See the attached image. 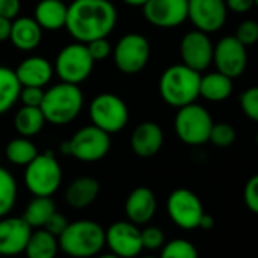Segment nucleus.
I'll list each match as a JSON object with an SVG mask.
<instances>
[{"mask_svg":"<svg viewBox=\"0 0 258 258\" xmlns=\"http://www.w3.org/2000/svg\"><path fill=\"white\" fill-rule=\"evenodd\" d=\"M112 58L120 72L136 75L148 66L151 58V44L142 34H126L112 47Z\"/></svg>","mask_w":258,"mask_h":258,"instance_id":"nucleus-10","label":"nucleus"},{"mask_svg":"<svg viewBox=\"0 0 258 258\" xmlns=\"http://www.w3.org/2000/svg\"><path fill=\"white\" fill-rule=\"evenodd\" d=\"M31 234L32 228L23 217H0V255L16 256L23 253Z\"/></svg>","mask_w":258,"mask_h":258,"instance_id":"nucleus-17","label":"nucleus"},{"mask_svg":"<svg viewBox=\"0 0 258 258\" xmlns=\"http://www.w3.org/2000/svg\"><path fill=\"white\" fill-rule=\"evenodd\" d=\"M37 155H38L37 146L28 137H22V136L13 139L5 148V157L14 166L26 167Z\"/></svg>","mask_w":258,"mask_h":258,"instance_id":"nucleus-29","label":"nucleus"},{"mask_svg":"<svg viewBox=\"0 0 258 258\" xmlns=\"http://www.w3.org/2000/svg\"><path fill=\"white\" fill-rule=\"evenodd\" d=\"M58 243L59 249L72 258H91L105 246V229L94 220L69 222Z\"/></svg>","mask_w":258,"mask_h":258,"instance_id":"nucleus-4","label":"nucleus"},{"mask_svg":"<svg viewBox=\"0 0 258 258\" xmlns=\"http://www.w3.org/2000/svg\"><path fill=\"white\" fill-rule=\"evenodd\" d=\"M253 2H255V7H258V0H253Z\"/></svg>","mask_w":258,"mask_h":258,"instance_id":"nucleus-46","label":"nucleus"},{"mask_svg":"<svg viewBox=\"0 0 258 258\" xmlns=\"http://www.w3.org/2000/svg\"><path fill=\"white\" fill-rule=\"evenodd\" d=\"M232 94V79L220 72L201 75L199 96L208 102H223Z\"/></svg>","mask_w":258,"mask_h":258,"instance_id":"nucleus-24","label":"nucleus"},{"mask_svg":"<svg viewBox=\"0 0 258 258\" xmlns=\"http://www.w3.org/2000/svg\"><path fill=\"white\" fill-rule=\"evenodd\" d=\"M124 211L129 219L136 225H145L152 220L157 211V198L154 191L148 187H137L129 193Z\"/></svg>","mask_w":258,"mask_h":258,"instance_id":"nucleus-19","label":"nucleus"},{"mask_svg":"<svg viewBox=\"0 0 258 258\" xmlns=\"http://www.w3.org/2000/svg\"><path fill=\"white\" fill-rule=\"evenodd\" d=\"M56 211V205L52 196H34V199L28 204L23 219L31 225V228H43L49 217Z\"/></svg>","mask_w":258,"mask_h":258,"instance_id":"nucleus-28","label":"nucleus"},{"mask_svg":"<svg viewBox=\"0 0 258 258\" xmlns=\"http://www.w3.org/2000/svg\"><path fill=\"white\" fill-rule=\"evenodd\" d=\"M105 244L120 258H136L143 250L142 229L133 222H115L105 231Z\"/></svg>","mask_w":258,"mask_h":258,"instance_id":"nucleus-13","label":"nucleus"},{"mask_svg":"<svg viewBox=\"0 0 258 258\" xmlns=\"http://www.w3.org/2000/svg\"><path fill=\"white\" fill-rule=\"evenodd\" d=\"M91 124L111 134L120 133L129 121V109L121 97L112 93L97 94L88 106Z\"/></svg>","mask_w":258,"mask_h":258,"instance_id":"nucleus-8","label":"nucleus"},{"mask_svg":"<svg viewBox=\"0 0 258 258\" xmlns=\"http://www.w3.org/2000/svg\"><path fill=\"white\" fill-rule=\"evenodd\" d=\"M164 143V133L160 124L154 121L140 123L131 134L129 146L131 151L142 158H149L157 155Z\"/></svg>","mask_w":258,"mask_h":258,"instance_id":"nucleus-18","label":"nucleus"},{"mask_svg":"<svg viewBox=\"0 0 258 258\" xmlns=\"http://www.w3.org/2000/svg\"><path fill=\"white\" fill-rule=\"evenodd\" d=\"M34 19L43 31H59L66 28L67 5L64 0H40L34 11Z\"/></svg>","mask_w":258,"mask_h":258,"instance_id":"nucleus-23","label":"nucleus"},{"mask_svg":"<svg viewBox=\"0 0 258 258\" xmlns=\"http://www.w3.org/2000/svg\"><path fill=\"white\" fill-rule=\"evenodd\" d=\"M111 149V136L94 124L84 126L73 137L61 145V152L81 163H96L108 155Z\"/></svg>","mask_w":258,"mask_h":258,"instance_id":"nucleus-5","label":"nucleus"},{"mask_svg":"<svg viewBox=\"0 0 258 258\" xmlns=\"http://www.w3.org/2000/svg\"><path fill=\"white\" fill-rule=\"evenodd\" d=\"M256 145H258V134H256Z\"/></svg>","mask_w":258,"mask_h":258,"instance_id":"nucleus-48","label":"nucleus"},{"mask_svg":"<svg viewBox=\"0 0 258 258\" xmlns=\"http://www.w3.org/2000/svg\"><path fill=\"white\" fill-rule=\"evenodd\" d=\"M87 49L93 61H103L112 53V46L108 41V38H97L90 43H87Z\"/></svg>","mask_w":258,"mask_h":258,"instance_id":"nucleus-36","label":"nucleus"},{"mask_svg":"<svg viewBox=\"0 0 258 258\" xmlns=\"http://www.w3.org/2000/svg\"><path fill=\"white\" fill-rule=\"evenodd\" d=\"M199 82L201 73L181 62L170 66L163 72L158 90L167 105L181 108L196 102L199 97Z\"/></svg>","mask_w":258,"mask_h":258,"instance_id":"nucleus-3","label":"nucleus"},{"mask_svg":"<svg viewBox=\"0 0 258 258\" xmlns=\"http://www.w3.org/2000/svg\"><path fill=\"white\" fill-rule=\"evenodd\" d=\"M58 250H59L58 237H55L53 234H50L43 228L35 232L32 231L25 253L28 258H55Z\"/></svg>","mask_w":258,"mask_h":258,"instance_id":"nucleus-26","label":"nucleus"},{"mask_svg":"<svg viewBox=\"0 0 258 258\" xmlns=\"http://www.w3.org/2000/svg\"><path fill=\"white\" fill-rule=\"evenodd\" d=\"M17 202V182L11 172L0 166V217L8 216Z\"/></svg>","mask_w":258,"mask_h":258,"instance_id":"nucleus-30","label":"nucleus"},{"mask_svg":"<svg viewBox=\"0 0 258 258\" xmlns=\"http://www.w3.org/2000/svg\"><path fill=\"white\" fill-rule=\"evenodd\" d=\"M142 258H155V256H142Z\"/></svg>","mask_w":258,"mask_h":258,"instance_id":"nucleus-47","label":"nucleus"},{"mask_svg":"<svg viewBox=\"0 0 258 258\" xmlns=\"http://www.w3.org/2000/svg\"><path fill=\"white\" fill-rule=\"evenodd\" d=\"M97 258H120V256H117V255H114V253H108V255H100V256H97Z\"/></svg>","mask_w":258,"mask_h":258,"instance_id":"nucleus-45","label":"nucleus"},{"mask_svg":"<svg viewBox=\"0 0 258 258\" xmlns=\"http://www.w3.org/2000/svg\"><path fill=\"white\" fill-rule=\"evenodd\" d=\"M142 8L145 19L161 29L178 28L188 19V0H148Z\"/></svg>","mask_w":258,"mask_h":258,"instance_id":"nucleus-14","label":"nucleus"},{"mask_svg":"<svg viewBox=\"0 0 258 258\" xmlns=\"http://www.w3.org/2000/svg\"><path fill=\"white\" fill-rule=\"evenodd\" d=\"M164 232L157 228V226H146L145 229H142V243H143V249H160L164 246Z\"/></svg>","mask_w":258,"mask_h":258,"instance_id":"nucleus-35","label":"nucleus"},{"mask_svg":"<svg viewBox=\"0 0 258 258\" xmlns=\"http://www.w3.org/2000/svg\"><path fill=\"white\" fill-rule=\"evenodd\" d=\"M62 182V169L55 154H38L25 172V184L34 196H53Z\"/></svg>","mask_w":258,"mask_h":258,"instance_id":"nucleus-6","label":"nucleus"},{"mask_svg":"<svg viewBox=\"0 0 258 258\" xmlns=\"http://www.w3.org/2000/svg\"><path fill=\"white\" fill-rule=\"evenodd\" d=\"M235 129L229 123H213L208 142L217 148H228L235 142Z\"/></svg>","mask_w":258,"mask_h":258,"instance_id":"nucleus-32","label":"nucleus"},{"mask_svg":"<svg viewBox=\"0 0 258 258\" xmlns=\"http://www.w3.org/2000/svg\"><path fill=\"white\" fill-rule=\"evenodd\" d=\"M160 258H198V249L184 238H176L163 246Z\"/></svg>","mask_w":258,"mask_h":258,"instance_id":"nucleus-31","label":"nucleus"},{"mask_svg":"<svg viewBox=\"0 0 258 258\" xmlns=\"http://www.w3.org/2000/svg\"><path fill=\"white\" fill-rule=\"evenodd\" d=\"M213 226H214V219H213V216H210V214L204 213V214H202V217H201V220H199L198 228L208 231V229H211Z\"/></svg>","mask_w":258,"mask_h":258,"instance_id":"nucleus-43","label":"nucleus"},{"mask_svg":"<svg viewBox=\"0 0 258 258\" xmlns=\"http://www.w3.org/2000/svg\"><path fill=\"white\" fill-rule=\"evenodd\" d=\"M11 25L13 20L5 19V17H0V43L8 41L10 35H11Z\"/></svg>","mask_w":258,"mask_h":258,"instance_id":"nucleus-42","label":"nucleus"},{"mask_svg":"<svg viewBox=\"0 0 258 258\" xmlns=\"http://www.w3.org/2000/svg\"><path fill=\"white\" fill-rule=\"evenodd\" d=\"M210 112L196 102L178 108L175 115V133L178 139L188 146H199L208 142L213 127Z\"/></svg>","mask_w":258,"mask_h":258,"instance_id":"nucleus-7","label":"nucleus"},{"mask_svg":"<svg viewBox=\"0 0 258 258\" xmlns=\"http://www.w3.org/2000/svg\"><path fill=\"white\" fill-rule=\"evenodd\" d=\"M46 121L55 126L72 123L84 108L82 90L69 82H59L49 90H44V97L40 105Z\"/></svg>","mask_w":258,"mask_h":258,"instance_id":"nucleus-2","label":"nucleus"},{"mask_svg":"<svg viewBox=\"0 0 258 258\" xmlns=\"http://www.w3.org/2000/svg\"><path fill=\"white\" fill-rule=\"evenodd\" d=\"M213 50L214 46L208 34L198 29L187 32L182 37L179 46L182 64L199 73L207 70L213 64Z\"/></svg>","mask_w":258,"mask_h":258,"instance_id":"nucleus-15","label":"nucleus"},{"mask_svg":"<svg viewBox=\"0 0 258 258\" xmlns=\"http://www.w3.org/2000/svg\"><path fill=\"white\" fill-rule=\"evenodd\" d=\"M228 16L225 0H188V20L205 34L223 28Z\"/></svg>","mask_w":258,"mask_h":258,"instance_id":"nucleus-16","label":"nucleus"},{"mask_svg":"<svg viewBox=\"0 0 258 258\" xmlns=\"http://www.w3.org/2000/svg\"><path fill=\"white\" fill-rule=\"evenodd\" d=\"M43 29L34 17H16L11 25L10 41L22 52H31L40 46Z\"/></svg>","mask_w":258,"mask_h":258,"instance_id":"nucleus-21","label":"nucleus"},{"mask_svg":"<svg viewBox=\"0 0 258 258\" xmlns=\"http://www.w3.org/2000/svg\"><path fill=\"white\" fill-rule=\"evenodd\" d=\"M240 106L243 114L258 123V85L244 90L240 96Z\"/></svg>","mask_w":258,"mask_h":258,"instance_id":"nucleus-33","label":"nucleus"},{"mask_svg":"<svg viewBox=\"0 0 258 258\" xmlns=\"http://www.w3.org/2000/svg\"><path fill=\"white\" fill-rule=\"evenodd\" d=\"M235 38L246 47L258 43V22L255 20L241 22L235 31Z\"/></svg>","mask_w":258,"mask_h":258,"instance_id":"nucleus-34","label":"nucleus"},{"mask_svg":"<svg viewBox=\"0 0 258 258\" xmlns=\"http://www.w3.org/2000/svg\"><path fill=\"white\" fill-rule=\"evenodd\" d=\"M94 61L88 53L87 44L75 41L62 47L55 59L53 72L61 82L79 85L91 75Z\"/></svg>","mask_w":258,"mask_h":258,"instance_id":"nucleus-9","label":"nucleus"},{"mask_svg":"<svg viewBox=\"0 0 258 258\" xmlns=\"http://www.w3.org/2000/svg\"><path fill=\"white\" fill-rule=\"evenodd\" d=\"M20 90L22 84L17 79L16 70L0 66V115L7 114L19 102Z\"/></svg>","mask_w":258,"mask_h":258,"instance_id":"nucleus-27","label":"nucleus"},{"mask_svg":"<svg viewBox=\"0 0 258 258\" xmlns=\"http://www.w3.org/2000/svg\"><path fill=\"white\" fill-rule=\"evenodd\" d=\"M67 225H69V220L66 219V216H62L61 213H58V211H55L50 217H49V220L46 222V225L43 226L46 231H49L50 234H53L55 237H59L61 234H62V231L67 228Z\"/></svg>","mask_w":258,"mask_h":258,"instance_id":"nucleus-39","label":"nucleus"},{"mask_svg":"<svg viewBox=\"0 0 258 258\" xmlns=\"http://www.w3.org/2000/svg\"><path fill=\"white\" fill-rule=\"evenodd\" d=\"M226 8L234 13H247L252 7H255L253 0H225Z\"/></svg>","mask_w":258,"mask_h":258,"instance_id":"nucleus-41","label":"nucleus"},{"mask_svg":"<svg viewBox=\"0 0 258 258\" xmlns=\"http://www.w3.org/2000/svg\"><path fill=\"white\" fill-rule=\"evenodd\" d=\"M117 25V10L109 0H73L67 5L66 29L79 43L108 38Z\"/></svg>","mask_w":258,"mask_h":258,"instance_id":"nucleus-1","label":"nucleus"},{"mask_svg":"<svg viewBox=\"0 0 258 258\" xmlns=\"http://www.w3.org/2000/svg\"><path fill=\"white\" fill-rule=\"evenodd\" d=\"M64 2H66V0H64Z\"/></svg>","mask_w":258,"mask_h":258,"instance_id":"nucleus-49","label":"nucleus"},{"mask_svg":"<svg viewBox=\"0 0 258 258\" xmlns=\"http://www.w3.org/2000/svg\"><path fill=\"white\" fill-rule=\"evenodd\" d=\"M244 205L255 214H258V175H253L244 185L243 191Z\"/></svg>","mask_w":258,"mask_h":258,"instance_id":"nucleus-37","label":"nucleus"},{"mask_svg":"<svg viewBox=\"0 0 258 258\" xmlns=\"http://www.w3.org/2000/svg\"><path fill=\"white\" fill-rule=\"evenodd\" d=\"M100 184L91 176H79L73 179L66 190V202L76 210L87 208L99 196Z\"/></svg>","mask_w":258,"mask_h":258,"instance_id":"nucleus-22","label":"nucleus"},{"mask_svg":"<svg viewBox=\"0 0 258 258\" xmlns=\"http://www.w3.org/2000/svg\"><path fill=\"white\" fill-rule=\"evenodd\" d=\"M213 62L217 72L235 79L243 75L247 66V50L235 35L223 37L217 41L213 50Z\"/></svg>","mask_w":258,"mask_h":258,"instance_id":"nucleus-12","label":"nucleus"},{"mask_svg":"<svg viewBox=\"0 0 258 258\" xmlns=\"http://www.w3.org/2000/svg\"><path fill=\"white\" fill-rule=\"evenodd\" d=\"M167 213L172 222L187 231L196 229L202 217L204 207L196 193L188 188H178L167 198Z\"/></svg>","mask_w":258,"mask_h":258,"instance_id":"nucleus-11","label":"nucleus"},{"mask_svg":"<svg viewBox=\"0 0 258 258\" xmlns=\"http://www.w3.org/2000/svg\"><path fill=\"white\" fill-rule=\"evenodd\" d=\"M44 97V88L41 87H22L19 100L26 106H40Z\"/></svg>","mask_w":258,"mask_h":258,"instance_id":"nucleus-38","label":"nucleus"},{"mask_svg":"<svg viewBox=\"0 0 258 258\" xmlns=\"http://www.w3.org/2000/svg\"><path fill=\"white\" fill-rule=\"evenodd\" d=\"M123 2L129 7H143L148 0H123Z\"/></svg>","mask_w":258,"mask_h":258,"instance_id":"nucleus-44","label":"nucleus"},{"mask_svg":"<svg viewBox=\"0 0 258 258\" xmlns=\"http://www.w3.org/2000/svg\"><path fill=\"white\" fill-rule=\"evenodd\" d=\"M20 10H22L20 0H0V17L14 20L16 17H19Z\"/></svg>","mask_w":258,"mask_h":258,"instance_id":"nucleus-40","label":"nucleus"},{"mask_svg":"<svg viewBox=\"0 0 258 258\" xmlns=\"http://www.w3.org/2000/svg\"><path fill=\"white\" fill-rule=\"evenodd\" d=\"M22 87H46L53 78V66L43 56L25 58L16 69Z\"/></svg>","mask_w":258,"mask_h":258,"instance_id":"nucleus-20","label":"nucleus"},{"mask_svg":"<svg viewBox=\"0 0 258 258\" xmlns=\"http://www.w3.org/2000/svg\"><path fill=\"white\" fill-rule=\"evenodd\" d=\"M46 117L40 106L23 105L14 115V127L22 137H34L43 131L46 124Z\"/></svg>","mask_w":258,"mask_h":258,"instance_id":"nucleus-25","label":"nucleus"}]
</instances>
